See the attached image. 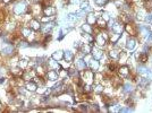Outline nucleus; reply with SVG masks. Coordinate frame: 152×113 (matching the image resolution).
Instances as JSON below:
<instances>
[{
    "label": "nucleus",
    "instance_id": "1",
    "mask_svg": "<svg viewBox=\"0 0 152 113\" xmlns=\"http://www.w3.org/2000/svg\"><path fill=\"white\" fill-rule=\"evenodd\" d=\"M81 79L85 83V84L93 85L94 82V71L92 70H87L84 69L83 71H81Z\"/></svg>",
    "mask_w": 152,
    "mask_h": 113
},
{
    "label": "nucleus",
    "instance_id": "2",
    "mask_svg": "<svg viewBox=\"0 0 152 113\" xmlns=\"http://www.w3.org/2000/svg\"><path fill=\"white\" fill-rule=\"evenodd\" d=\"M125 32L130 36H136L138 34V26H136L133 21L125 24Z\"/></svg>",
    "mask_w": 152,
    "mask_h": 113
},
{
    "label": "nucleus",
    "instance_id": "3",
    "mask_svg": "<svg viewBox=\"0 0 152 113\" xmlns=\"http://www.w3.org/2000/svg\"><path fill=\"white\" fill-rule=\"evenodd\" d=\"M118 75L119 77L123 78V79H127L130 76V68L127 64H122L119 68H118Z\"/></svg>",
    "mask_w": 152,
    "mask_h": 113
},
{
    "label": "nucleus",
    "instance_id": "4",
    "mask_svg": "<svg viewBox=\"0 0 152 113\" xmlns=\"http://www.w3.org/2000/svg\"><path fill=\"white\" fill-rule=\"evenodd\" d=\"M110 31L112 33H117V34H123L125 32V25H124L123 21H116L115 24L112 25V27L110 28Z\"/></svg>",
    "mask_w": 152,
    "mask_h": 113
},
{
    "label": "nucleus",
    "instance_id": "5",
    "mask_svg": "<svg viewBox=\"0 0 152 113\" xmlns=\"http://www.w3.org/2000/svg\"><path fill=\"white\" fill-rule=\"evenodd\" d=\"M136 69H138V74L140 76H143V77L152 79V71L150 70V69H148L144 64H140V66H138Z\"/></svg>",
    "mask_w": 152,
    "mask_h": 113
},
{
    "label": "nucleus",
    "instance_id": "6",
    "mask_svg": "<svg viewBox=\"0 0 152 113\" xmlns=\"http://www.w3.org/2000/svg\"><path fill=\"white\" fill-rule=\"evenodd\" d=\"M138 45V40L135 36H128L127 37V41H126V44H125V48L127 51H133V50L136 48Z\"/></svg>",
    "mask_w": 152,
    "mask_h": 113
},
{
    "label": "nucleus",
    "instance_id": "7",
    "mask_svg": "<svg viewBox=\"0 0 152 113\" xmlns=\"http://www.w3.org/2000/svg\"><path fill=\"white\" fill-rule=\"evenodd\" d=\"M27 11V5L22 1V2H18L16 6L14 7V14L16 15H23Z\"/></svg>",
    "mask_w": 152,
    "mask_h": 113
},
{
    "label": "nucleus",
    "instance_id": "8",
    "mask_svg": "<svg viewBox=\"0 0 152 113\" xmlns=\"http://www.w3.org/2000/svg\"><path fill=\"white\" fill-rule=\"evenodd\" d=\"M136 83H138V86L140 88H146L149 85L151 84V79H150V78L143 77V76H140V77L136 79Z\"/></svg>",
    "mask_w": 152,
    "mask_h": 113
},
{
    "label": "nucleus",
    "instance_id": "9",
    "mask_svg": "<svg viewBox=\"0 0 152 113\" xmlns=\"http://www.w3.org/2000/svg\"><path fill=\"white\" fill-rule=\"evenodd\" d=\"M91 54L93 56L94 59L97 60H100L102 56H104V52L103 50H101L99 46H92V50H91Z\"/></svg>",
    "mask_w": 152,
    "mask_h": 113
},
{
    "label": "nucleus",
    "instance_id": "10",
    "mask_svg": "<svg viewBox=\"0 0 152 113\" xmlns=\"http://www.w3.org/2000/svg\"><path fill=\"white\" fill-rule=\"evenodd\" d=\"M47 64H48L49 69H53V70H57V71H59L61 69V64H60V62H58L57 60H55V59H52V58L47 61Z\"/></svg>",
    "mask_w": 152,
    "mask_h": 113
},
{
    "label": "nucleus",
    "instance_id": "11",
    "mask_svg": "<svg viewBox=\"0 0 152 113\" xmlns=\"http://www.w3.org/2000/svg\"><path fill=\"white\" fill-rule=\"evenodd\" d=\"M53 27H55V21H49V23L42 24L40 31H42V33H44V34H48V33H50L51 31L53 29Z\"/></svg>",
    "mask_w": 152,
    "mask_h": 113
},
{
    "label": "nucleus",
    "instance_id": "12",
    "mask_svg": "<svg viewBox=\"0 0 152 113\" xmlns=\"http://www.w3.org/2000/svg\"><path fill=\"white\" fill-rule=\"evenodd\" d=\"M74 64H75V68L77 69V70L80 71H83L84 69H86L87 67V64L84 61V59H76L75 61H74Z\"/></svg>",
    "mask_w": 152,
    "mask_h": 113
},
{
    "label": "nucleus",
    "instance_id": "13",
    "mask_svg": "<svg viewBox=\"0 0 152 113\" xmlns=\"http://www.w3.org/2000/svg\"><path fill=\"white\" fill-rule=\"evenodd\" d=\"M122 91H123L124 94H127V95H130L135 92V88H134V85L130 84V83H125L122 87Z\"/></svg>",
    "mask_w": 152,
    "mask_h": 113
},
{
    "label": "nucleus",
    "instance_id": "14",
    "mask_svg": "<svg viewBox=\"0 0 152 113\" xmlns=\"http://www.w3.org/2000/svg\"><path fill=\"white\" fill-rule=\"evenodd\" d=\"M120 50L122 49H118L116 46H112V49L109 50L108 52V56L110 59H112V60H118V58H119V53H120Z\"/></svg>",
    "mask_w": 152,
    "mask_h": 113
},
{
    "label": "nucleus",
    "instance_id": "15",
    "mask_svg": "<svg viewBox=\"0 0 152 113\" xmlns=\"http://www.w3.org/2000/svg\"><path fill=\"white\" fill-rule=\"evenodd\" d=\"M107 40L103 37V35H102L101 33H99L98 35L95 36V43H97V45L99 46V48H103V46H106L107 45Z\"/></svg>",
    "mask_w": 152,
    "mask_h": 113
},
{
    "label": "nucleus",
    "instance_id": "16",
    "mask_svg": "<svg viewBox=\"0 0 152 113\" xmlns=\"http://www.w3.org/2000/svg\"><path fill=\"white\" fill-rule=\"evenodd\" d=\"M65 85H64V83H58V84H56L55 86H53V88H52V93L55 94V95H57V94H61L63 92H65Z\"/></svg>",
    "mask_w": 152,
    "mask_h": 113
},
{
    "label": "nucleus",
    "instance_id": "17",
    "mask_svg": "<svg viewBox=\"0 0 152 113\" xmlns=\"http://www.w3.org/2000/svg\"><path fill=\"white\" fill-rule=\"evenodd\" d=\"M146 14H148V10H146L144 7L140 8L138 11H136V14H135V16H136V19H138V21H144Z\"/></svg>",
    "mask_w": 152,
    "mask_h": 113
},
{
    "label": "nucleus",
    "instance_id": "18",
    "mask_svg": "<svg viewBox=\"0 0 152 113\" xmlns=\"http://www.w3.org/2000/svg\"><path fill=\"white\" fill-rule=\"evenodd\" d=\"M47 78L51 80V82H56L59 79V75H58V71L57 70H53V69H49V71L47 72Z\"/></svg>",
    "mask_w": 152,
    "mask_h": 113
},
{
    "label": "nucleus",
    "instance_id": "19",
    "mask_svg": "<svg viewBox=\"0 0 152 113\" xmlns=\"http://www.w3.org/2000/svg\"><path fill=\"white\" fill-rule=\"evenodd\" d=\"M85 23H87V24H90L91 26H93V25H95V23H97V17H95V15H94V13H92V11H90L89 14H86V16H85Z\"/></svg>",
    "mask_w": 152,
    "mask_h": 113
},
{
    "label": "nucleus",
    "instance_id": "20",
    "mask_svg": "<svg viewBox=\"0 0 152 113\" xmlns=\"http://www.w3.org/2000/svg\"><path fill=\"white\" fill-rule=\"evenodd\" d=\"M91 50H92V45L90 43H83L80 48V52H82L83 56H85V54L91 53Z\"/></svg>",
    "mask_w": 152,
    "mask_h": 113
},
{
    "label": "nucleus",
    "instance_id": "21",
    "mask_svg": "<svg viewBox=\"0 0 152 113\" xmlns=\"http://www.w3.org/2000/svg\"><path fill=\"white\" fill-rule=\"evenodd\" d=\"M87 66L91 68V70L92 71H98L99 70V68H100V62H99V60H97V59H94V58H92V60L87 64Z\"/></svg>",
    "mask_w": 152,
    "mask_h": 113
},
{
    "label": "nucleus",
    "instance_id": "22",
    "mask_svg": "<svg viewBox=\"0 0 152 113\" xmlns=\"http://www.w3.org/2000/svg\"><path fill=\"white\" fill-rule=\"evenodd\" d=\"M30 25V28L32 29V31H35V32H37V31H40L41 29V25H40V21H37V19H31L29 23Z\"/></svg>",
    "mask_w": 152,
    "mask_h": 113
},
{
    "label": "nucleus",
    "instance_id": "23",
    "mask_svg": "<svg viewBox=\"0 0 152 113\" xmlns=\"http://www.w3.org/2000/svg\"><path fill=\"white\" fill-rule=\"evenodd\" d=\"M43 13L45 16H55L57 14V9L52 6H45L43 8Z\"/></svg>",
    "mask_w": 152,
    "mask_h": 113
},
{
    "label": "nucleus",
    "instance_id": "24",
    "mask_svg": "<svg viewBox=\"0 0 152 113\" xmlns=\"http://www.w3.org/2000/svg\"><path fill=\"white\" fill-rule=\"evenodd\" d=\"M2 54L4 56H12L13 52H14V46L12 44H7L5 46H2V50H1Z\"/></svg>",
    "mask_w": 152,
    "mask_h": 113
},
{
    "label": "nucleus",
    "instance_id": "25",
    "mask_svg": "<svg viewBox=\"0 0 152 113\" xmlns=\"http://www.w3.org/2000/svg\"><path fill=\"white\" fill-rule=\"evenodd\" d=\"M25 88H26L29 92H36L37 88H39V86H37V84L33 80V82H27L26 85H25Z\"/></svg>",
    "mask_w": 152,
    "mask_h": 113
},
{
    "label": "nucleus",
    "instance_id": "26",
    "mask_svg": "<svg viewBox=\"0 0 152 113\" xmlns=\"http://www.w3.org/2000/svg\"><path fill=\"white\" fill-rule=\"evenodd\" d=\"M118 60L120 61V64H126V61H128V54H127V52L124 51L123 49L120 50V53H119Z\"/></svg>",
    "mask_w": 152,
    "mask_h": 113
},
{
    "label": "nucleus",
    "instance_id": "27",
    "mask_svg": "<svg viewBox=\"0 0 152 113\" xmlns=\"http://www.w3.org/2000/svg\"><path fill=\"white\" fill-rule=\"evenodd\" d=\"M148 59H149V54H148V53H144V52H141L136 60H138L141 64H145L146 61H148Z\"/></svg>",
    "mask_w": 152,
    "mask_h": 113
},
{
    "label": "nucleus",
    "instance_id": "28",
    "mask_svg": "<svg viewBox=\"0 0 152 113\" xmlns=\"http://www.w3.org/2000/svg\"><path fill=\"white\" fill-rule=\"evenodd\" d=\"M51 58H52V59H55V60H57V61H61V60L64 59V51L59 50V51L53 52V53H52V56H51Z\"/></svg>",
    "mask_w": 152,
    "mask_h": 113
},
{
    "label": "nucleus",
    "instance_id": "29",
    "mask_svg": "<svg viewBox=\"0 0 152 113\" xmlns=\"http://www.w3.org/2000/svg\"><path fill=\"white\" fill-rule=\"evenodd\" d=\"M64 59H65V61H67V62H72L73 60H74V54H73L72 51H69V50L64 51Z\"/></svg>",
    "mask_w": 152,
    "mask_h": 113
},
{
    "label": "nucleus",
    "instance_id": "30",
    "mask_svg": "<svg viewBox=\"0 0 152 113\" xmlns=\"http://www.w3.org/2000/svg\"><path fill=\"white\" fill-rule=\"evenodd\" d=\"M108 111L109 112H120V110H122V107L123 106L120 105V104H117V103H112L111 105L108 106Z\"/></svg>",
    "mask_w": 152,
    "mask_h": 113
},
{
    "label": "nucleus",
    "instance_id": "31",
    "mask_svg": "<svg viewBox=\"0 0 152 113\" xmlns=\"http://www.w3.org/2000/svg\"><path fill=\"white\" fill-rule=\"evenodd\" d=\"M92 87H93V91L95 93H98V94H101V93L104 92V86L100 83H97L95 85H92Z\"/></svg>",
    "mask_w": 152,
    "mask_h": 113
},
{
    "label": "nucleus",
    "instance_id": "32",
    "mask_svg": "<svg viewBox=\"0 0 152 113\" xmlns=\"http://www.w3.org/2000/svg\"><path fill=\"white\" fill-rule=\"evenodd\" d=\"M66 21L71 24H75L76 21H79V17L76 16V14H68L66 16Z\"/></svg>",
    "mask_w": 152,
    "mask_h": 113
},
{
    "label": "nucleus",
    "instance_id": "33",
    "mask_svg": "<svg viewBox=\"0 0 152 113\" xmlns=\"http://www.w3.org/2000/svg\"><path fill=\"white\" fill-rule=\"evenodd\" d=\"M80 7L81 9H83V10H85V11H91L92 9H91V7H90V5H89V1L87 0H82L80 4Z\"/></svg>",
    "mask_w": 152,
    "mask_h": 113
},
{
    "label": "nucleus",
    "instance_id": "34",
    "mask_svg": "<svg viewBox=\"0 0 152 113\" xmlns=\"http://www.w3.org/2000/svg\"><path fill=\"white\" fill-rule=\"evenodd\" d=\"M95 25L98 26V27H100V28H107V21H104L102 17H99L98 19H97V23H95Z\"/></svg>",
    "mask_w": 152,
    "mask_h": 113
},
{
    "label": "nucleus",
    "instance_id": "35",
    "mask_svg": "<svg viewBox=\"0 0 152 113\" xmlns=\"http://www.w3.org/2000/svg\"><path fill=\"white\" fill-rule=\"evenodd\" d=\"M82 31L85 32V33H89V34H92L93 33V28H92V26L90 24H87V23H84L82 25Z\"/></svg>",
    "mask_w": 152,
    "mask_h": 113
},
{
    "label": "nucleus",
    "instance_id": "36",
    "mask_svg": "<svg viewBox=\"0 0 152 113\" xmlns=\"http://www.w3.org/2000/svg\"><path fill=\"white\" fill-rule=\"evenodd\" d=\"M120 35H122V34H117V33H114L112 35H111L110 37H109V41L111 42V44H114V45H115V44L117 43V41L119 40V37H120Z\"/></svg>",
    "mask_w": 152,
    "mask_h": 113
},
{
    "label": "nucleus",
    "instance_id": "37",
    "mask_svg": "<svg viewBox=\"0 0 152 113\" xmlns=\"http://www.w3.org/2000/svg\"><path fill=\"white\" fill-rule=\"evenodd\" d=\"M53 16H43V17H41L40 18V21L42 23V24H44V23H49V21H53Z\"/></svg>",
    "mask_w": 152,
    "mask_h": 113
},
{
    "label": "nucleus",
    "instance_id": "38",
    "mask_svg": "<svg viewBox=\"0 0 152 113\" xmlns=\"http://www.w3.org/2000/svg\"><path fill=\"white\" fill-rule=\"evenodd\" d=\"M27 66H29V61H27L26 59H21V60H19V68L25 69Z\"/></svg>",
    "mask_w": 152,
    "mask_h": 113
},
{
    "label": "nucleus",
    "instance_id": "39",
    "mask_svg": "<svg viewBox=\"0 0 152 113\" xmlns=\"http://www.w3.org/2000/svg\"><path fill=\"white\" fill-rule=\"evenodd\" d=\"M22 34L23 36H25V37H29V36L32 34V29H31V28H23Z\"/></svg>",
    "mask_w": 152,
    "mask_h": 113
},
{
    "label": "nucleus",
    "instance_id": "40",
    "mask_svg": "<svg viewBox=\"0 0 152 113\" xmlns=\"http://www.w3.org/2000/svg\"><path fill=\"white\" fill-rule=\"evenodd\" d=\"M33 76H34L33 71H29V72H25V74H23V78H24L25 80H30L31 78H33Z\"/></svg>",
    "mask_w": 152,
    "mask_h": 113
},
{
    "label": "nucleus",
    "instance_id": "41",
    "mask_svg": "<svg viewBox=\"0 0 152 113\" xmlns=\"http://www.w3.org/2000/svg\"><path fill=\"white\" fill-rule=\"evenodd\" d=\"M101 17L103 18V19H104V21H107V23H108V21L111 19V16H110V14H109V13H107V11H102V13H101Z\"/></svg>",
    "mask_w": 152,
    "mask_h": 113
},
{
    "label": "nucleus",
    "instance_id": "42",
    "mask_svg": "<svg viewBox=\"0 0 152 113\" xmlns=\"http://www.w3.org/2000/svg\"><path fill=\"white\" fill-rule=\"evenodd\" d=\"M75 14H76V16H77V17H79V19H80V18H83L84 16H86V11H85V10H83V9H80V10H77Z\"/></svg>",
    "mask_w": 152,
    "mask_h": 113
},
{
    "label": "nucleus",
    "instance_id": "43",
    "mask_svg": "<svg viewBox=\"0 0 152 113\" xmlns=\"http://www.w3.org/2000/svg\"><path fill=\"white\" fill-rule=\"evenodd\" d=\"M125 112H134V107H130V106H125V107H122L120 113H125Z\"/></svg>",
    "mask_w": 152,
    "mask_h": 113
},
{
    "label": "nucleus",
    "instance_id": "44",
    "mask_svg": "<svg viewBox=\"0 0 152 113\" xmlns=\"http://www.w3.org/2000/svg\"><path fill=\"white\" fill-rule=\"evenodd\" d=\"M145 23H152V13L151 11H148V14L145 16Z\"/></svg>",
    "mask_w": 152,
    "mask_h": 113
},
{
    "label": "nucleus",
    "instance_id": "45",
    "mask_svg": "<svg viewBox=\"0 0 152 113\" xmlns=\"http://www.w3.org/2000/svg\"><path fill=\"white\" fill-rule=\"evenodd\" d=\"M108 1H109V0H94L95 5H98V6H104V5H106Z\"/></svg>",
    "mask_w": 152,
    "mask_h": 113
},
{
    "label": "nucleus",
    "instance_id": "46",
    "mask_svg": "<svg viewBox=\"0 0 152 113\" xmlns=\"http://www.w3.org/2000/svg\"><path fill=\"white\" fill-rule=\"evenodd\" d=\"M22 68H15V69H13V74L14 75H22L23 71L21 70Z\"/></svg>",
    "mask_w": 152,
    "mask_h": 113
},
{
    "label": "nucleus",
    "instance_id": "47",
    "mask_svg": "<svg viewBox=\"0 0 152 113\" xmlns=\"http://www.w3.org/2000/svg\"><path fill=\"white\" fill-rule=\"evenodd\" d=\"M18 45H19V48H27L30 44L27 42H21Z\"/></svg>",
    "mask_w": 152,
    "mask_h": 113
},
{
    "label": "nucleus",
    "instance_id": "48",
    "mask_svg": "<svg viewBox=\"0 0 152 113\" xmlns=\"http://www.w3.org/2000/svg\"><path fill=\"white\" fill-rule=\"evenodd\" d=\"M81 0H68V2L71 4V5H76V4H79Z\"/></svg>",
    "mask_w": 152,
    "mask_h": 113
},
{
    "label": "nucleus",
    "instance_id": "49",
    "mask_svg": "<svg viewBox=\"0 0 152 113\" xmlns=\"http://www.w3.org/2000/svg\"><path fill=\"white\" fill-rule=\"evenodd\" d=\"M30 1H31L32 4H37V2L40 1V0H30Z\"/></svg>",
    "mask_w": 152,
    "mask_h": 113
},
{
    "label": "nucleus",
    "instance_id": "50",
    "mask_svg": "<svg viewBox=\"0 0 152 113\" xmlns=\"http://www.w3.org/2000/svg\"><path fill=\"white\" fill-rule=\"evenodd\" d=\"M1 106H2V104H1V103H0V109H1Z\"/></svg>",
    "mask_w": 152,
    "mask_h": 113
},
{
    "label": "nucleus",
    "instance_id": "51",
    "mask_svg": "<svg viewBox=\"0 0 152 113\" xmlns=\"http://www.w3.org/2000/svg\"><path fill=\"white\" fill-rule=\"evenodd\" d=\"M0 34H1V31H0Z\"/></svg>",
    "mask_w": 152,
    "mask_h": 113
}]
</instances>
